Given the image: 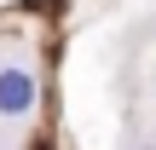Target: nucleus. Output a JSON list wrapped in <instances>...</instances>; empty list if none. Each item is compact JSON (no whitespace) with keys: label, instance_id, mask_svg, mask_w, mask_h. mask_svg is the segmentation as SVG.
Here are the masks:
<instances>
[{"label":"nucleus","instance_id":"obj_1","mask_svg":"<svg viewBox=\"0 0 156 150\" xmlns=\"http://www.w3.org/2000/svg\"><path fill=\"white\" fill-rule=\"evenodd\" d=\"M35 110V75L29 69H0V116H29Z\"/></svg>","mask_w":156,"mask_h":150}]
</instances>
